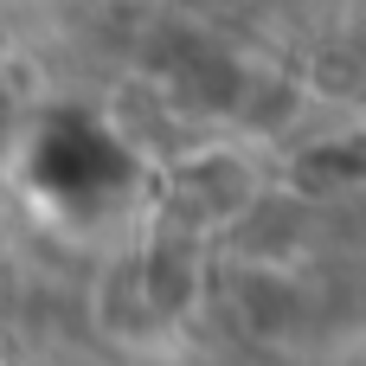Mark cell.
<instances>
[{"label": "cell", "mask_w": 366, "mask_h": 366, "mask_svg": "<svg viewBox=\"0 0 366 366\" xmlns=\"http://www.w3.org/2000/svg\"><path fill=\"white\" fill-rule=\"evenodd\" d=\"M45 180L64 187V193H109L129 180V161L122 148L103 135V129H84V122H51L45 135Z\"/></svg>", "instance_id": "6da1fadb"}]
</instances>
